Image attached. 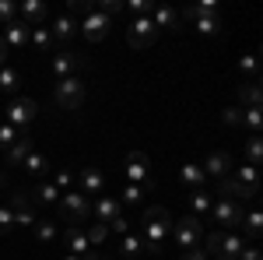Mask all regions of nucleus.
<instances>
[{
  "label": "nucleus",
  "instance_id": "nucleus-29",
  "mask_svg": "<svg viewBox=\"0 0 263 260\" xmlns=\"http://www.w3.org/2000/svg\"><path fill=\"white\" fill-rule=\"evenodd\" d=\"M18 84H21V74H18V67H0V92H18Z\"/></svg>",
  "mask_w": 263,
  "mask_h": 260
},
{
  "label": "nucleus",
  "instance_id": "nucleus-41",
  "mask_svg": "<svg viewBox=\"0 0 263 260\" xmlns=\"http://www.w3.org/2000/svg\"><path fill=\"white\" fill-rule=\"evenodd\" d=\"M242 123L249 127V130H253V134H256V130H260V123H263V116H260V106H256V109H246V113H242Z\"/></svg>",
  "mask_w": 263,
  "mask_h": 260
},
{
  "label": "nucleus",
  "instance_id": "nucleus-40",
  "mask_svg": "<svg viewBox=\"0 0 263 260\" xmlns=\"http://www.w3.org/2000/svg\"><path fill=\"white\" fill-rule=\"evenodd\" d=\"M18 137H21V130H14L11 123H0V148H4V151H7Z\"/></svg>",
  "mask_w": 263,
  "mask_h": 260
},
{
  "label": "nucleus",
  "instance_id": "nucleus-15",
  "mask_svg": "<svg viewBox=\"0 0 263 260\" xmlns=\"http://www.w3.org/2000/svg\"><path fill=\"white\" fill-rule=\"evenodd\" d=\"M81 28H84V36H88L91 42H102L105 36H109V18H105V14H99V11H91V14L84 18Z\"/></svg>",
  "mask_w": 263,
  "mask_h": 260
},
{
  "label": "nucleus",
  "instance_id": "nucleus-26",
  "mask_svg": "<svg viewBox=\"0 0 263 260\" xmlns=\"http://www.w3.org/2000/svg\"><path fill=\"white\" fill-rule=\"evenodd\" d=\"M7 207H11V215H21V211H35V200L28 190H14L11 200H7Z\"/></svg>",
  "mask_w": 263,
  "mask_h": 260
},
{
  "label": "nucleus",
  "instance_id": "nucleus-4",
  "mask_svg": "<svg viewBox=\"0 0 263 260\" xmlns=\"http://www.w3.org/2000/svg\"><path fill=\"white\" fill-rule=\"evenodd\" d=\"M53 99H57V106H60L63 113L81 109V102H84V81L81 78H63V81H57Z\"/></svg>",
  "mask_w": 263,
  "mask_h": 260
},
{
  "label": "nucleus",
  "instance_id": "nucleus-42",
  "mask_svg": "<svg viewBox=\"0 0 263 260\" xmlns=\"http://www.w3.org/2000/svg\"><path fill=\"white\" fill-rule=\"evenodd\" d=\"M11 229H14V215H11L7 204H0V236H7Z\"/></svg>",
  "mask_w": 263,
  "mask_h": 260
},
{
  "label": "nucleus",
  "instance_id": "nucleus-47",
  "mask_svg": "<svg viewBox=\"0 0 263 260\" xmlns=\"http://www.w3.org/2000/svg\"><path fill=\"white\" fill-rule=\"evenodd\" d=\"M224 123L228 127H242V109H224Z\"/></svg>",
  "mask_w": 263,
  "mask_h": 260
},
{
  "label": "nucleus",
  "instance_id": "nucleus-34",
  "mask_svg": "<svg viewBox=\"0 0 263 260\" xmlns=\"http://www.w3.org/2000/svg\"><path fill=\"white\" fill-rule=\"evenodd\" d=\"M120 253H123V257H141V253H144V242L137 239V236H130V232H126L123 242H120Z\"/></svg>",
  "mask_w": 263,
  "mask_h": 260
},
{
  "label": "nucleus",
  "instance_id": "nucleus-28",
  "mask_svg": "<svg viewBox=\"0 0 263 260\" xmlns=\"http://www.w3.org/2000/svg\"><path fill=\"white\" fill-rule=\"evenodd\" d=\"M211 204H214V200H211L207 190H193V194H190V207H193L197 218H200V215H211Z\"/></svg>",
  "mask_w": 263,
  "mask_h": 260
},
{
  "label": "nucleus",
  "instance_id": "nucleus-25",
  "mask_svg": "<svg viewBox=\"0 0 263 260\" xmlns=\"http://www.w3.org/2000/svg\"><path fill=\"white\" fill-rule=\"evenodd\" d=\"M21 169L32 172V176H46V172H49V159H46L42 151H28V159L21 162Z\"/></svg>",
  "mask_w": 263,
  "mask_h": 260
},
{
  "label": "nucleus",
  "instance_id": "nucleus-50",
  "mask_svg": "<svg viewBox=\"0 0 263 260\" xmlns=\"http://www.w3.org/2000/svg\"><path fill=\"white\" fill-rule=\"evenodd\" d=\"M0 67H7V46L0 42Z\"/></svg>",
  "mask_w": 263,
  "mask_h": 260
},
{
  "label": "nucleus",
  "instance_id": "nucleus-45",
  "mask_svg": "<svg viewBox=\"0 0 263 260\" xmlns=\"http://www.w3.org/2000/svg\"><path fill=\"white\" fill-rule=\"evenodd\" d=\"M179 260H207V253H203V246H190L179 253Z\"/></svg>",
  "mask_w": 263,
  "mask_h": 260
},
{
  "label": "nucleus",
  "instance_id": "nucleus-31",
  "mask_svg": "<svg viewBox=\"0 0 263 260\" xmlns=\"http://www.w3.org/2000/svg\"><path fill=\"white\" fill-rule=\"evenodd\" d=\"M28 42H32L35 49H49L57 39H53V32H49L46 25H39V28H32V32H28Z\"/></svg>",
  "mask_w": 263,
  "mask_h": 260
},
{
  "label": "nucleus",
  "instance_id": "nucleus-38",
  "mask_svg": "<svg viewBox=\"0 0 263 260\" xmlns=\"http://www.w3.org/2000/svg\"><path fill=\"white\" fill-rule=\"evenodd\" d=\"M193 25H197V32H203V36H214V32L221 28V21H218V14H207V18H197Z\"/></svg>",
  "mask_w": 263,
  "mask_h": 260
},
{
  "label": "nucleus",
  "instance_id": "nucleus-1",
  "mask_svg": "<svg viewBox=\"0 0 263 260\" xmlns=\"http://www.w3.org/2000/svg\"><path fill=\"white\" fill-rule=\"evenodd\" d=\"M168 236H172V215L165 211L162 204L144 207V250L147 253H162Z\"/></svg>",
  "mask_w": 263,
  "mask_h": 260
},
{
  "label": "nucleus",
  "instance_id": "nucleus-9",
  "mask_svg": "<svg viewBox=\"0 0 263 260\" xmlns=\"http://www.w3.org/2000/svg\"><path fill=\"white\" fill-rule=\"evenodd\" d=\"M126 180L134 183V186H137V183H151V159H147V155H144V151H130V155H126Z\"/></svg>",
  "mask_w": 263,
  "mask_h": 260
},
{
  "label": "nucleus",
  "instance_id": "nucleus-32",
  "mask_svg": "<svg viewBox=\"0 0 263 260\" xmlns=\"http://www.w3.org/2000/svg\"><path fill=\"white\" fill-rule=\"evenodd\" d=\"M239 99H242L249 109H256V106H260V81H246L242 88H239Z\"/></svg>",
  "mask_w": 263,
  "mask_h": 260
},
{
  "label": "nucleus",
  "instance_id": "nucleus-16",
  "mask_svg": "<svg viewBox=\"0 0 263 260\" xmlns=\"http://www.w3.org/2000/svg\"><path fill=\"white\" fill-rule=\"evenodd\" d=\"M28 32H32V28H28V25H25V21H11V25H4V36H0V42H4V46H25V42H28Z\"/></svg>",
  "mask_w": 263,
  "mask_h": 260
},
{
  "label": "nucleus",
  "instance_id": "nucleus-7",
  "mask_svg": "<svg viewBox=\"0 0 263 260\" xmlns=\"http://www.w3.org/2000/svg\"><path fill=\"white\" fill-rule=\"evenodd\" d=\"M211 218L214 225H221V232H235V225L242 218V204H235V200H214L211 204Z\"/></svg>",
  "mask_w": 263,
  "mask_h": 260
},
{
  "label": "nucleus",
  "instance_id": "nucleus-51",
  "mask_svg": "<svg viewBox=\"0 0 263 260\" xmlns=\"http://www.w3.org/2000/svg\"><path fill=\"white\" fill-rule=\"evenodd\" d=\"M63 260H81V257H74V253H70V257H63Z\"/></svg>",
  "mask_w": 263,
  "mask_h": 260
},
{
  "label": "nucleus",
  "instance_id": "nucleus-48",
  "mask_svg": "<svg viewBox=\"0 0 263 260\" xmlns=\"http://www.w3.org/2000/svg\"><path fill=\"white\" fill-rule=\"evenodd\" d=\"M239 71L253 74V81H256V57H242V60H239Z\"/></svg>",
  "mask_w": 263,
  "mask_h": 260
},
{
  "label": "nucleus",
  "instance_id": "nucleus-2",
  "mask_svg": "<svg viewBox=\"0 0 263 260\" xmlns=\"http://www.w3.org/2000/svg\"><path fill=\"white\" fill-rule=\"evenodd\" d=\"M242 236L239 232H211L207 239H203V253L211 257L214 253V260H239V253H242Z\"/></svg>",
  "mask_w": 263,
  "mask_h": 260
},
{
  "label": "nucleus",
  "instance_id": "nucleus-21",
  "mask_svg": "<svg viewBox=\"0 0 263 260\" xmlns=\"http://www.w3.org/2000/svg\"><path fill=\"white\" fill-rule=\"evenodd\" d=\"M28 151H32V137H28V134H21V137L14 141L11 148H7V162H11V165H18V169H21V162L28 159Z\"/></svg>",
  "mask_w": 263,
  "mask_h": 260
},
{
  "label": "nucleus",
  "instance_id": "nucleus-35",
  "mask_svg": "<svg viewBox=\"0 0 263 260\" xmlns=\"http://www.w3.org/2000/svg\"><path fill=\"white\" fill-rule=\"evenodd\" d=\"M147 194H151V183H144V186H134V183H130V186L123 190V200H126V204H141Z\"/></svg>",
  "mask_w": 263,
  "mask_h": 260
},
{
  "label": "nucleus",
  "instance_id": "nucleus-14",
  "mask_svg": "<svg viewBox=\"0 0 263 260\" xmlns=\"http://www.w3.org/2000/svg\"><path fill=\"white\" fill-rule=\"evenodd\" d=\"M203 176H214V180H224L228 176V169H232V155L228 151H211L207 159H203Z\"/></svg>",
  "mask_w": 263,
  "mask_h": 260
},
{
  "label": "nucleus",
  "instance_id": "nucleus-39",
  "mask_svg": "<svg viewBox=\"0 0 263 260\" xmlns=\"http://www.w3.org/2000/svg\"><path fill=\"white\" fill-rule=\"evenodd\" d=\"M18 21V4L14 0H0V25H11Z\"/></svg>",
  "mask_w": 263,
  "mask_h": 260
},
{
  "label": "nucleus",
  "instance_id": "nucleus-8",
  "mask_svg": "<svg viewBox=\"0 0 263 260\" xmlns=\"http://www.w3.org/2000/svg\"><path fill=\"white\" fill-rule=\"evenodd\" d=\"M126 39H130V46H137V49H147L151 42L158 39V28L151 25V14H147V18H134V21H130Z\"/></svg>",
  "mask_w": 263,
  "mask_h": 260
},
{
  "label": "nucleus",
  "instance_id": "nucleus-49",
  "mask_svg": "<svg viewBox=\"0 0 263 260\" xmlns=\"http://www.w3.org/2000/svg\"><path fill=\"white\" fill-rule=\"evenodd\" d=\"M239 260H263V253L256 250V246H242V253H239Z\"/></svg>",
  "mask_w": 263,
  "mask_h": 260
},
{
  "label": "nucleus",
  "instance_id": "nucleus-12",
  "mask_svg": "<svg viewBox=\"0 0 263 260\" xmlns=\"http://www.w3.org/2000/svg\"><path fill=\"white\" fill-rule=\"evenodd\" d=\"M218 197H224V200H235V204H253L256 200V194L253 190H246L242 183H235L232 176H224V180H218Z\"/></svg>",
  "mask_w": 263,
  "mask_h": 260
},
{
  "label": "nucleus",
  "instance_id": "nucleus-17",
  "mask_svg": "<svg viewBox=\"0 0 263 260\" xmlns=\"http://www.w3.org/2000/svg\"><path fill=\"white\" fill-rule=\"evenodd\" d=\"M151 25L158 28V32H176L179 28V11H172V7H155L151 11Z\"/></svg>",
  "mask_w": 263,
  "mask_h": 260
},
{
  "label": "nucleus",
  "instance_id": "nucleus-5",
  "mask_svg": "<svg viewBox=\"0 0 263 260\" xmlns=\"http://www.w3.org/2000/svg\"><path fill=\"white\" fill-rule=\"evenodd\" d=\"M172 236H176L179 253H182V250H190V246H200V239H203V218L186 215L182 221H176V225H172Z\"/></svg>",
  "mask_w": 263,
  "mask_h": 260
},
{
  "label": "nucleus",
  "instance_id": "nucleus-36",
  "mask_svg": "<svg viewBox=\"0 0 263 260\" xmlns=\"http://www.w3.org/2000/svg\"><path fill=\"white\" fill-rule=\"evenodd\" d=\"M84 236H88V242H91V250H95V246H102V242L109 239V225H102V221H95V225H91V229H88Z\"/></svg>",
  "mask_w": 263,
  "mask_h": 260
},
{
  "label": "nucleus",
  "instance_id": "nucleus-24",
  "mask_svg": "<svg viewBox=\"0 0 263 260\" xmlns=\"http://www.w3.org/2000/svg\"><path fill=\"white\" fill-rule=\"evenodd\" d=\"M49 32H53V39H70V36L78 32V21L70 18V14H57V18H53V28H49Z\"/></svg>",
  "mask_w": 263,
  "mask_h": 260
},
{
  "label": "nucleus",
  "instance_id": "nucleus-33",
  "mask_svg": "<svg viewBox=\"0 0 263 260\" xmlns=\"http://www.w3.org/2000/svg\"><path fill=\"white\" fill-rule=\"evenodd\" d=\"M32 232H35V239H39V242H53L60 229H57V221H35Z\"/></svg>",
  "mask_w": 263,
  "mask_h": 260
},
{
  "label": "nucleus",
  "instance_id": "nucleus-19",
  "mask_svg": "<svg viewBox=\"0 0 263 260\" xmlns=\"http://www.w3.org/2000/svg\"><path fill=\"white\" fill-rule=\"evenodd\" d=\"M102 186H105V176H102L99 169H81V194L84 197L102 194Z\"/></svg>",
  "mask_w": 263,
  "mask_h": 260
},
{
  "label": "nucleus",
  "instance_id": "nucleus-10",
  "mask_svg": "<svg viewBox=\"0 0 263 260\" xmlns=\"http://www.w3.org/2000/svg\"><path fill=\"white\" fill-rule=\"evenodd\" d=\"M46 18H49V11H46L42 0H25V4H18V21H25L28 28L46 25Z\"/></svg>",
  "mask_w": 263,
  "mask_h": 260
},
{
  "label": "nucleus",
  "instance_id": "nucleus-6",
  "mask_svg": "<svg viewBox=\"0 0 263 260\" xmlns=\"http://www.w3.org/2000/svg\"><path fill=\"white\" fill-rule=\"evenodd\" d=\"M39 116V106L32 99H14L7 109H4V123H11L14 130H25V127H32Z\"/></svg>",
  "mask_w": 263,
  "mask_h": 260
},
{
  "label": "nucleus",
  "instance_id": "nucleus-46",
  "mask_svg": "<svg viewBox=\"0 0 263 260\" xmlns=\"http://www.w3.org/2000/svg\"><path fill=\"white\" fill-rule=\"evenodd\" d=\"M53 186H57V190H60V186H74V172H70V169H60V172H57V183H53Z\"/></svg>",
  "mask_w": 263,
  "mask_h": 260
},
{
  "label": "nucleus",
  "instance_id": "nucleus-20",
  "mask_svg": "<svg viewBox=\"0 0 263 260\" xmlns=\"http://www.w3.org/2000/svg\"><path fill=\"white\" fill-rule=\"evenodd\" d=\"M239 225H242L246 236H253V239H256V236L263 232V215H260V207H256V204H249V211L239 218Z\"/></svg>",
  "mask_w": 263,
  "mask_h": 260
},
{
  "label": "nucleus",
  "instance_id": "nucleus-27",
  "mask_svg": "<svg viewBox=\"0 0 263 260\" xmlns=\"http://www.w3.org/2000/svg\"><path fill=\"white\" fill-rule=\"evenodd\" d=\"M32 200H35V204H60V190H57L53 183H39V186L32 190Z\"/></svg>",
  "mask_w": 263,
  "mask_h": 260
},
{
  "label": "nucleus",
  "instance_id": "nucleus-3",
  "mask_svg": "<svg viewBox=\"0 0 263 260\" xmlns=\"http://www.w3.org/2000/svg\"><path fill=\"white\" fill-rule=\"evenodd\" d=\"M60 215L70 221V225H84L88 215H91V197H84L81 190H67V194H60Z\"/></svg>",
  "mask_w": 263,
  "mask_h": 260
},
{
  "label": "nucleus",
  "instance_id": "nucleus-13",
  "mask_svg": "<svg viewBox=\"0 0 263 260\" xmlns=\"http://www.w3.org/2000/svg\"><path fill=\"white\" fill-rule=\"evenodd\" d=\"M81 63H84L81 53H67V49H63V53H57V57H53V63H49V67H53L57 81H63V78H74V71H78Z\"/></svg>",
  "mask_w": 263,
  "mask_h": 260
},
{
  "label": "nucleus",
  "instance_id": "nucleus-18",
  "mask_svg": "<svg viewBox=\"0 0 263 260\" xmlns=\"http://www.w3.org/2000/svg\"><path fill=\"white\" fill-rule=\"evenodd\" d=\"M91 211H95V218H99L102 225H109V221L120 215V200L116 197H99L95 204H91Z\"/></svg>",
  "mask_w": 263,
  "mask_h": 260
},
{
  "label": "nucleus",
  "instance_id": "nucleus-30",
  "mask_svg": "<svg viewBox=\"0 0 263 260\" xmlns=\"http://www.w3.org/2000/svg\"><path fill=\"white\" fill-rule=\"evenodd\" d=\"M207 14H218V4L214 0H203V4H193V7H186V21H197V18H207Z\"/></svg>",
  "mask_w": 263,
  "mask_h": 260
},
{
  "label": "nucleus",
  "instance_id": "nucleus-11",
  "mask_svg": "<svg viewBox=\"0 0 263 260\" xmlns=\"http://www.w3.org/2000/svg\"><path fill=\"white\" fill-rule=\"evenodd\" d=\"M63 242H67V250H70L74 257H81V260L91 253V242H88L81 225H67V229H63Z\"/></svg>",
  "mask_w": 263,
  "mask_h": 260
},
{
  "label": "nucleus",
  "instance_id": "nucleus-22",
  "mask_svg": "<svg viewBox=\"0 0 263 260\" xmlns=\"http://www.w3.org/2000/svg\"><path fill=\"white\" fill-rule=\"evenodd\" d=\"M235 183H242L246 190H253V194H260V169L256 165H242V169H235Z\"/></svg>",
  "mask_w": 263,
  "mask_h": 260
},
{
  "label": "nucleus",
  "instance_id": "nucleus-23",
  "mask_svg": "<svg viewBox=\"0 0 263 260\" xmlns=\"http://www.w3.org/2000/svg\"><path fill=\"white\" fill-rule=\"evenodd\" d=\"M179 180L186 183V186H193V190H203V183H207V176H203L200 165H193V162H186L179 169Z\"/></svg>",
  "mask_w": 263,
  "mask_h": 260
},
{
  "label": "nucleus",
  "instance_id": "nucleus-43",
  "mask_svg": "<svg viewBox=\"0 0 263 260\" xmlns=\"http://www.w3.org/2000/svg\"><path fill=\"white\" fill-rule=\"evenodd\" d=\"M95 11L105 14V18H112V14H120V11H123V4H120V0H102V4H95Z\"/></svg>",
  "mask_w": 263,
  "mask_h": 260
},
{
  "label": "nucleus",
  "instance_id": "nucleus-37",
  "mask_svg": "<svg viewBox=\"0 0 263 260\" xmlns=\"http://www.w3.org/2000/svg\"><path fill=\"white\" fill-rule=\"evenodd\" d=\"M246 155H249V165H256V169H260V155H263L260 134H253V137H249V144H246Z\"/></svg>",
  "mask_w": 263,
  "mask_h": 260
},
{
  "label": "nucleus",
  "instance_id": "nucleus-44",
  "mask_svg": "<svg viewBox=\"0 0 263 260\" xmlns=\"http://www.w3.org/2000/svg\"><path fill=\"white\" fill-rule=\"evenodd\" d=\"M109 232H120V236H126V232H130V221L123 218V215H116V218L109 221Z\"/></svg>",
  "mask_w": 263,
  "mask_h": 260
}]
</instances>
